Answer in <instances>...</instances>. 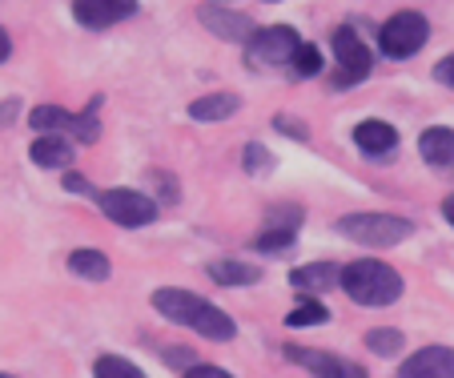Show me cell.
<instances>
[{
  "label": "cell",
  "instance_id": "cell-1",
  "mask_svg": "<svg viewBox=\"0 0 454 378\" xmlns=\"http://www.w3.org/2000/svg\"><path fill=\"white\" fill-rule=\"evenodd\" d=\"M153 306L165 322L185 327V330H198V335L209 338V343H230V338L238 335V327H233L230 314H225L222 306H214L209 298L193 294V290H177V286L153 290Z\"/></svg>",
  "mask_w": 454,
  "mask_h": 378
},
{
  "label": "cell",
  "instance_id": "cell-2",
  "mask_svg": "<svg viewBox=\"0 0 454 378\" xmlns=\"http://www.w3.org/2000/svg\"><path fill=\"white\" fill-rule=\"evenodd\" d=\"M342 290L358 306H390L403 298V274L378 258H358L342 266Z\"/></svg>",
  "mask_w": 454,
  "mask_h": 378
},
{
  "label": "cell",
  "instance_id": "cell-3",
  "mask_svg": "<svg viewBox=\"0 0 454 378\" xmlns=\"http://www.w3.org/2000/svg\"><path fill=\"white\" fill-rule=\"evenodd\" d=\"M338 233H346V238L358 241V246L386 249V246H398V241L411 238L414 225L395 214H350L338 222Z\"/></svg>",
  "mask_w": 454,
  "mask_h": 378
},
{
  "label": "cell",
  "instance_id": "cell-4",
  "mask_svg": "<svg viewBox=\"0 0 454 378\" xmlns=\"http://www.w3.org/2000/svg\"><path fill=\"white\" fill-rule=\"evenodd\" d=\"M301 49V36L294 33L290 25H270V28H257L246 44V60L254 69H290L294 57Z\"/></svg>",
  "mask_w": 454,
  "mask_h": 378
},
{
  "label": "cell",
  "instance_id": "cell-5",
  "mask_svg": "<svg viewBox=\"0 0 454 378\" xmlns=\"http://www.w3.org/2000/svg\"><path fill=\"white\" fill-rule=\"evenodd\" d=\"M427 36H430V25L422 12H395V17L378 28V49H382L386 57L406 60L427 44Z\"/></svg>",
  "mask_w": 454,
  "mask_h": 378
},
{
  "label": "cell",
  "instance_id": "cell-6",
  "mask_svg": "<svg viewBox=\"0 0 454 378\" xmlns=\"http://www.w3.org/2000/svg\"><path fill=\"white\" fill-rule=\"evenodd\" d=\"M97 206L113 225H125V230L149 225L157 217V201L137 189H105V193H97Z\"/></svg>",
  "mask_w": 454,
  "mask_h": 378
},
{
  "label": "cell",
  "instance_id": "cell-7",
  "mask_svg": "<svg viewBox=\"0 0 454 378\" xmlns=\"http://www.w3.org/2000/svg\"><path fill=\"white\" fill-rule=\"evenodd\" d=\"M334 60H338L334 89H350V85H358V81H366V77H370V69H374V57H370L366 41H362V36L354 33L350 25L338 28V33H334Z\"/></svg>",
  "mask_w": 454,
  "mask_h": 378
},
{
  "label": "cell",
  "instance_id": "cell-8",
  "mask_svg": "<svg viewBox=\"0 0 454 378\" xmlns=\"http://www.w3.org/2000/svg\"><path fill=\"white\" fill-rule=\"evenodd\" d=\"M286 358L298 362V366H306L314 378H370L366 370L358 366V362L338 358V354H330V350H306V346H286Z\"/></svg>",
  "mask_w": 454,
  "mask_h": 378
},
{
  "label": "cell",
  "instance_id": "cell-9",
  "mask_svg": "<svg viewBox=\"0 0 454 378\" xmlns=\"http://www.w3.org/2000/svg\"><path fill=\"white\" fill-rule=\"evenodd\" d=\"M137 12V0H73V17L85 28H109Z\"/></svg>",
  "mask_w": 454,
  "mask_h": 378
},
{
  "label": "cell",
  "instance_id": "cell-10",
  "mask_svg": "<svg viewBox=\"0 0 454 378\" xmlns=\"http://www.w3.org/2000/svg\"><path fill=\"white\" fill-rule=\"evenodd\" d=\"M395 378H454V350L450 346H422L398 366Z\"/></svg>",
  "mask_w": 454,
  "mask_h": 378
},
{
  "label": "cell",
  "instance_id": "cell-11",
  "mask_svg": "<svg viewBox=\"0 0 454 378\" xmlns=\"http://www.w3.org/2000/svg\"><path fill=\"white\" fill-rule=\"evenodd\" d=\"M198 17H201V25H206L214 36H222V41H246L249 44V36L257 33L254 20L233 12V9H222V4H201Z\"/></svg>",
  "mask_w": 454,
  "mask_h": 378
},
{
  "label": "cell",
  "instance_id": "cell-12",
  "mask_svg": "<svg viewBox=\"0 0 454 378\" xmlns=\"http://www.w3.org/2000/svg\"><path fill=\"white\" fill-rule=\"evenodd\" d=\"M419 154H422V161H427L434 173L454 177V130H442V125L427 130L419 138Z\"/></svg>",
  "mask_w": 454,
  "mask_h": 378
},
{
  "label": "cell",
  "instance_id": "cell-13",
  "mask_svg": "<svg viewBox=\"0 0 454 378\" xmlns=\"http://www.w3.org/2000/svg\"><path fill=\"white\" fill-rule=\"evenodd\" d=\"M28 157H33V165H41V169H69L73 157H77V146H73L69 138H60V133H41V138L28 146Z\"/></svg>",
  "mask_w": 454,
  "mask_h": 378
},
{
  "label": "cell",
  "instance_id": "cell-14",
  "mask_svg": "<svg viewBox=\"0 0 454 378\" xmlns=\"http://www.w3.org/2000/svg\"><path fill=\"white\" fill-rule=\"evenodd\" d=\"M354 146H358L366 157H386V154H395L398 149V130L390 125V121L370 117L354 130Z\"/></svg>",
  "mask_w": 454,
  "mask_h": 378
},
{
  "label": "cell",
  "instance_id": "cell-15",
  "mask_svg": "<svg viewBox=\"0 0 454 378\" xmlns=\"http://www.w3.org/2000/svg\"><path fill=\"white\" fill-rule=\"evenodd\" d=\"M290 286L306 294H322L330 286H342V266H334V262H309V266L290 270Z\"/></svg>",
  "mask_w": 454,
  "mask_h": 378
},
{
  "label": "cell",
  "instance_id": "cell-16",
  "mask_svg": "<svg viewBox=\"0 0 454 378\" xmlns=\"http://www.w3.org/2000/svg\"><path fill=\"white\" fill-rule=\"evenodd\" d=\"M238 109H241V97H233V93H209V97H198V101L189 105V117L201 121V125H217V121H230Z\"/></svg>",
  "mask_w": 454,
  "mask_h": 378
},
{
  "label": "cell",
  "instance_id": "cell-17",
  "mask_svg": "<svg viewBox=\"0 0 454 378\" xmlns=\"http://www.w3.org/2000/svg\"><path fill=\"white\" fill-rule=\"evenodd\" d=\"M209 278H214L217 286H254V282H262V270H257L254 262L217 258V262H209Z\"/></svg>",
  "mask_w": 454,
  "mask_h": 378
},
{
  "label": "cell",
  "instance_id": "cell-18",
  "mask_svg": "<svg viewBox=\"0 0 454 378\" xmlns=\"http://www.w3.org/2000/svg\"><path fill=\"white\" fill-rule=\"evenodd\" d=\"M73 121H77V113L60 109V105H36V109L28 113V125H33L36 133H60V138L73 133Z\"/></svg>",
  "mask_w": 454,
  "mask_h": 378
},
{
  "label": "cell",
  "instance_id": "cell-19",
  "mask_svg": "<svg viewBox=\"0 0 454 378\" xmlns=\"http://www.w3.org/2000/svg\"><path fill=\"white\" fill-rule=\"evenodd\" d=\"M69 270L77 278H85V282H109V274H113L109 258H105L101 249H73V254H69Z\"/></svg>",
  "mask_w": 454,
  "mask_h": 378
},
{
  "label": "cell",
  "instance_id": "cell-20",
  "mask_svg": "<svg viewBox=\"0 0 454 378\" xmlns=\"http://www.w3.org/2000/svg\"><path fill=\"white\" fill-rule=\"evenodd\" d=\"M330 322V310L322 306L317 298H301L298 306L286 314V327H294V330H306V327H326Z\"/></svg>",
  "mask_w": 454,
  "mask_h": 378
},
{
  "label": "cell",
  "instance_id": "cell-21",
  "mask_svg": "<svg viewBox=\"0 0 454 378\" xmlns=\"http://www.w3.org/2000/svg\"><path fill=\"white\" fill-rule=\"evenodd\" d=\"M93 378H145V370L137 362L121 358V354H101L93 362Z\"/></svg>",
  "mask_w": 454,
  "mask_h": 378
},
{
  "label": "cell",
  "instance_id": "cell-22",
  "mask_svg": "<svg viewBox=\"0 0 454 378\" xmlns=\"http://www.w3.org/2000/svg\"><path fill=\"white\" fill-rule=\"evenodd\" d=\"M294 230L298 225H270V230L257 233L254 249H262V254H286V249H294Z\"/></svg>",
  "mask_w": 454,
  "mask_h": 378
},
{
  "label": "cell",
  "instance_id": "cell-23",
  "mask_svg": "<svg viewBox=\"0 0 454 378\" xmlns=\"http://www.w3.org/2000/svg\"><path fill=\"white\" fill-rule=\"evenodd\" d=\"M366 346L378 354V358H390V354L403 350V330H370L366 335Z\"/></svg>",
  "mask_w": 454,
  "mask_h": 378
},
{
  "label": "cell",
  "instance_id": "cell-24",
  "mask_svg": "<svg viewBox=\"0 0 454 378\" xmlns=\"http://www.w3.org/2000/svg\"><path fill=\"white\" fill-rule=\"evenodd\" d=\"M290 69H294V77H317V73H322V49L301 41V49H298Z\"/></svg>",
  "mask_w": 454,
  "mask_h": 378
},
{
  "label": "cell",
  "instance_id": "cell-25",
  "mask_svg": "<svg viewBox=\"0 0 454 378\" xmlns=\"http://www.w3.org/2000/svg\"><path fill=\"white\" fill-rule=\"evenodd\" d=\"M241 165H246L249 173H266L270 165H274V157H270L266 146H246V157H241Z\"/></svg>",
  "mask_w": 454,
  "mask_h": 378
},
{
  "label": "cell",
  "instance_id": "cell-26",
  "mask_svg": "<svg viewBox=\"0 0 454 378\" xmlns=\"http://www.w3.org/2000/svg\"><path fill=\"white\" fill-rule=\"evenodd\" d=\"M434 81H438V85H446V89H454V52L434 65Z\"/></svg>",
  "mask_w": 454,
  "mask_h": 378
},
{
  "label": "cell",
  "instance_id": "cell-27",
  "mask_svg": "<svg viewBox=\"0 0 454 378\" xmlns=\"http://www.w3.org/2000/svg\"><path fill=\"white\" fill-rule=\"evenodd\" d=\"M181 378H233V374L222 370V366H206V362H198V366H189Z\"/></svg>",
  "mask_w": 454,
  "mask_h": 378
},
{
  "label": "cell",
  "instance_id": "cell-28",
  "mask_svg": "<svg viewBox=\"0 0 454 378\" xmlns=\"http://www.w3.org/2000/svg\"><path fill=\"white\" fill-rule=\"evenodd\" d=\"M274 130H278V133H290L294 141H306V130H301L294 117H274Z\"/></svg>",
  "mask_w": 454,
  "mask_h": 378
},
{
  "label": "cell",
  "instance_id": "cell-29",
  "mask_svg": "<svg viewBox=\"0 0 454 378\" xmlns=\"http://www.w3.org/2000/svg\"><path fill=\"white\" fill-rule=\"evenodd\" d=\"M65 189H69V193H77V198H93V185H89L81 173H69V177H65Z\"/></svg>",
  "mask_w": 454,
  "mask_h": 378
},
{
  "label": "cell",
  "instance_id": "cell-30",
  "mask_svg": "<svg viewBox=\"0 0 454 378\" xmlns=\"http://www.w3.org/2000/svg\"><path fill=\"white\" fill-rule=\"evenodd\" d=\"M9 52H12V41H9V33H4V28H0V65H4V60H9Z\"/></svg>",
  "mask_w": 454,
  "mask_h": 378
},
{
  "label": "cell",
  "instance_id": "cell-31",
  "mask_svg": "<svg viewBox=\"0 0 454 378\" xmlns=\"http://www.w3.org/2000/svg\"><path fill=\"white\" fill-rule=\"evenodd\" d=\"M442 217H446V222H450V230H454V193L442 201Z\"/></svg>",
  "mask_w": 454,
  "mask_h": 378
},
{
  "label": "cell",
  "instance_id": "cell-32",
  "mask_svg": "<svg viewBox=\"0 0 454 378\" xmlns=\"http://www.w3.org/2000/svg\"><path fill=\"white\" fill-rule=\"evenodd\" d=\"M0 378H12V374H0Z\"/></svg>",
  "mask_w": 454,
  "mask_h": 378
}]
</instances>
